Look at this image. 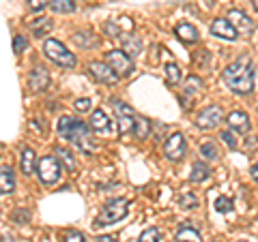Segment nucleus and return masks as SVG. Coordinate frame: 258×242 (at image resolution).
<instances>
[{
  "label": "nucleus",
  "instance_id": "nucleus-1",
  "mask_svg": "<svg viewBox=\"0 0 258 242\" xmlns=\"http://www.w3.org/2000/svg\"><path fill=\"white\" fill-rule=\"evenodd\" d=\"M224 82L237 94H249L254 90V64L247 56H241L224 69Z\"/></svg>",
  "mask_w": 258,
  "mask_h": 242
},
{
  "label": "nucleus",
  "instance_id": "nucleus-2",
  "mask_svg": "<svg viewBox=\"0 0 258 242\" xmlns=\"http://www.w3.org/2000/svg\"><path fill=\"white\" fill-rule=\"evenodd\" d=\"M58 135L64 140L74 142L80 146V150L84 152H93V137H91V129H88L82 120H78L74 116H62L58 120Z\"/></svg>",
  "mask_w": 258,
  "mask_h": 242
},
{
  "label": "nucleus",
  "instance_id": "nucleus-3",
  "mask_svg": "<svg viewBox=\"0 0 258 242\" xmlns=\"http://www.w3.org/2000/svg\"><path fill=\"white\" fill-rule=\"evenodd\" d=\"M127 212H129V199L116 197V199L108 201V204L101 208V212H99V216L95 219L93 225H95V227H106V225L118 223L120 219H125Z\"/></svg>",
  "mask_w": 258,
  "mask_h": 242
},
{
  "label": "nucleus",
  "instance_id": "nucleus-4",
  "mask_svg": "<svg viewBox=\"0 0 258 242\" xmlns=\"http://www.w3.org/2000/svg\"><path fill=\"white\" fill-rule=\"evenodd\" d=\"M43 52L52 62L60 64V67H76V56L71 54L60 41H56V39H45Z\"/></svg>",
  "mask_w": 258,
  "mask_h": 242
},
{
  "label": "nucleus",
  "instance_id": "nucleus-5",
  "mask_svg": "<svg viewBox=\"0 0 258 242\" xmlns=\"http://www.w3.org/2000/svg\"><path fill=\"white\" fill-rule=\"evenodd\" d=\"M60 172H62V167L58 163V157H43L41 161H39V165H37L39 180H41L43 184L56 182L60 178Z\"/></svg>",
  "mask_w": 258,
  "mask_h": 242
},
{
  "label": "nucleus",
  "instance_id": "nucleus-6",
  "mask_svg": "<svg viewBox=\"0 0 258 242\" xmlns=\"http://www.w3.org/2000/svg\"><path fill=\"white\" fill-rule=\"evenodd\" d=\"M106 62L116 71L118 75H129V73L134 71L132 56H127L123 50H110V52L106 54Z\"/></svg>",
  "mask_w": 258,
  "mask_h": 242
},
{
  "label": "nucleus",
  "instance_id": "nucleus-7",
  "mask_svg": "<svg viewBox=\"0 0 258 242\" xmlns=\"http://www.w3.org/2000/svg\"><path fill=\"white\" fill-rule=\"evenodd\" d=\"M114 109H116V116H118V133H120V135L134 133V131H136L134 109L129 107V105H125L123 101H114Z\"/></svg>",
  "mask_w": 258,
  "mask_h": 242
},
{
  "label": "nucleus",
  "instance_id": "nucleus-8",
  "mask_svg": "<svg viewBox=\"0 0 258 242\" xmlns=\"http://www.w3.org/2000/svg\"><path fill=\"white\" fill-rule=\"evenodd\" d=\"M185 150H187V144L183 133H172L164 144V152L170 161H181L185 157Z\"/></svg>",
  "mask_w": 258,
  "mask_h": 242
},
{
  "label": "nucleus",
  "instance_id": "nucleus-9",
  "mask_svg": "<svg viewBox=\"0 0 258 242\" xmlns=\"http://www.w3.org/2000/svg\"><path fill=\"white\" fill-rule=\"evenodd\" d=\"M88 71H91V75L97 79V82H101V84L114 86L118 82V73L110 67L108 62H91V64H88Z\"/></svg>",
  "mask_w": 258,
  "mask_h": 242
},
{
  "label": "nucleus",
  "instance_id": "nucleus-10",
  "mask_svg": "<svg viewBox=\"0 0 258 242\" xmlns=\"http://www.w3.org/2000/svg\"><path fill=\"white\" fill-rule=\"evenodd\" d=\"M222 107L220 105H209V107H205L203 111L198 114V118H196V125L200 127V129H215L217 125L222 123Z\"/></svg>",
  "mask_w": 258,
  "mask_h": 242
},
{
  "label": "nucleus",
  "instance_id": "nucleus-11",
  "mask_svg": "<svg viewBox=\"0 0 258 242\" xmlns=\"http://www.w3.org/2000/svg\"><path fill=\"white\" fill-rule=\"evenodd\" d=\"M211 32L215 37H220V39H224V41H235L237 39V28L232 26V24L228 22V20H224V18H220V20H215L213 24H211Z\"/></svg>",
  "mask_w": 258,
  "mask_h": 242
},
{
  "label": "nucleus",
  "instance_id": "nucleus-12",
  "mask_svg": "<svg viewBox=\"0 0 258 242\" xmlns=\"http://www.w3.org/2000/svg\"><path fill=\"white\" fill-rule=\"evenodd\" d=\"M28 84H30V88L35 92H39V90H45L47 88V84H50V75H47V69L45 67H37L30 71V75H28Z\"/></svg>",
  "mask_w": 258,
  "mask_h": 242
},
{
  "label": "nucleus",
  "instance_id": "nucleus-13",
  "mask_svg": "<svg viewBox=\"0 0 258 242\" xmlns=\"http://www.w3.org/2000/svg\"><path fill=\"white\" fill-rule=\"evenodd\" d=\"M91 129L95 133H101V135H110V118L106 116L103 109H95L91 114Z\"/></svg>",
  "mask_w": 258,
  "mask_h": 242
},
{
  "label": "nucleus",
  "instance_id": "nucleus-14",
  "mask_svg": "<svg viewBox=\"0 0 258 242\" xmlns=\"http://www.w3.org/2000/svg\"><path fill=\"white\" fill-rule=\"evenodd\" d=\"M228 125H230L232 131H237V133H247L249 131V118H247L245 111H230Z\"/></svg>",
  "mask_w": 258,
  "mask_h": 242
},
{
  "label": "nucleus",
  "instance_id": "nucleus-15",
  "mask_svg": "<svg viewBox=\"0 0 258 242\" xmlns=\"http://www.w3.org/2000/svg\"><path fill=\"white\" fill-rule=\"evenodd\" d=\"M174 238H176V242H203V238H200V231L194 227V225H189V223L179 225Z\"/></svg>",
  "mask_w": 258,
  "mask_h": 242
},
{
  "label": "nucleus",
  "instance_id": "nucleus-16",
  "mask_svg": "<svg viewBox=\"0 0 258 242\" xmlns=\"http://www.w3.org/2000/svg\"><path fill=\"white\" fill-rule=\"evenodd\" d=\"M37 157H35V150L32 148H24L22 150V155H20V167H22V172L30 176V174H35V169H37Z\"/></svg>",
  "mask_w": 258,
  "mask_h": 242
},
{
  "label": "nucleus",
  "instance_id": "nucleus-17",
  "mask_svg": "<svg viewBox=\"0 0 258 242\" xmlns=\"http://www.w3.org/2000/svg\"><path fill=\"white\" fill-rule=\"evenodd\" d=\"M174 35L179 37V41L183 43H196L200 35H198V30L191 26V24H179V26L174 28Z\"/></svg>",
  "mask_w": 258,
  "mask_h": 242
},
{
  "label": "nucleus",
  "instance_id": "nucleus-18",
  "mask_svg": "<svg viewBox=\"0 0 258 242\" xmlns=\"http://www.w3.org/2000/svg\"><path fill=\"white\" fill-rule=\"evenodd\" d=\"M134 28L132 18H118L116 22H108L106 24V32H112L114 37H120L123 32H129Z\"/></svg>",
  "mask_w": 258,
  "mask_h": 242
},
{
  "label": "nucleus",
  "instance_id": "nucleus-19",
  "mask_svg": "<svg viewBox=\"0 0 258 242\" xmlns=\"http://www.w3.org/2000/svg\"><path fill=\"white\" fill-rule=\"evenodd\" d=\"M0 191H3V195H9V193L15 191L13 172H11V167H7V165L0 167Z\"/></svg>",
  "mask_w": 258,
  "mask_h": 242
},
{
  "label": "nucleus",
  "instance_id": "nucleus-20",
  "mask_svg": "<svg viewBox=\"0 0 258 242\" xmlns=\"http://www.w3.org/2000/svg\"><path fill=\"white\" fill-rule=\"evenodd\" d=\"M228 20H232L230 24L237 28V32L239 30H243V32H247L249 28H252V24H249V20H247V15L243 13V11H239V9H232L230 13H228Z\"/></svg>",
  "mask_w": 258,
  "mask_h": 242
},
{
  "label": "nucleus",
  "instance_id": "nucleus-21",
  "mask_svg": "<svg viewBox=\"0 0 258 242\" xmlns=\"http://www.w3.org/2000/svg\"><path fill=\"white\" fill-rule=\"evenodd\" d=\"M123 52L127 54V56H140L142 54V41L136 35H129L127 39H123Z\"/></svg>",
  "mask_w": 258,
  "mask_h": 242
},
{
  "label": "nucleus",
  "instance_id": "nucleus-22",
  "mask_svg": "<svg viewBox=\"0 0 258 242\" xmlns=\"http://www.w3.org/2000/svg\"><path fill=\"white\" fill-rule=\"evenodd\" d=\"M209 176H211V169H209L205 163H200V161H196V163L191 165V176H189V182H205Z\"/></svg>",
  "mask_w": 258,
  "mask_h": 242
},
{
  "label": "nucleus",
  "instance_id": "nucleus-23",
  "mask_svg": "<svg viewBox=\"0 0 258 242\" xmlns=\"http://www.w3.org/2000/svg\"><path fill=\"white\" fill-rule=\"evenodd\" d=\"M30 30L35 32L37 37H43V35H47V32L52 30V20L50 18H37V20H32L30 22Z\"/></svg>",
  "mask_w": 258,
  "mask_h": 242
},
{
  "label": "nucleus",
  "instance_id": "nucleus-24",
  "mask_svg": "<svg viewBox=\"0 0 258 242\" xmlns=\"http://www.w3.org/2000/svg\"><path fill=\"white\" fill-rule=\"evenodd\" d=\"M56 152V157H58V161H60V163L64 165V167H67L69 169V172H76V167H78V161L74 159V155H71V152L67 150V148H56L54 150Z\"/></svg>",
  "mask_w": 258,
  "mask_h": 242
},
{
  "label": "nucleus",
  "instance_id": "nucleus-25",
  "mask_svg": "<svg viewBox=\"0 0 258 242\" xmlns=\"http://www.w3.org/2000/svg\"><path fill=\"white\" fill-rule=\"evenodd\" d=\"M203 79L200 77H196V75H189L187 79H185V86H183V92L185 94H189V96H194V94H198L200 90H203Z\"/></svg>",
  "mask_w": 258,
  "mask_h": 242
},
{
  "label": "nucleus",
  "instance_id": "nucleus-26",
  "mask_svg": "<svg viewBox=\"0 0 258 242\" xmlns=\"http://www.w3.org/2000/svg\"><path fill=\"white\" fill-rule=\"evenodd\" d=\"M166 79H168V84H179L181 82V69H179V64L176 62H168L166 64Z\"/></svg>",
  "mask_w": 258,
  "mask_h": 242
},
{
  "label": "nucleus",
  "instance_id": "nucleus-27",
  "mask_svg": "<svg viewBox=\"0 0 258 242\" xmlns=\"http://www.w3.org/2000/svg\"><path fill=\"white\" fill-rule=\"evenodd\" d=\"M138 242H164V236H161V229L157 227H149L140 233Z\"/></svg>",
  "mask_w": 258,
  "mask_h": 242
},
{
  "label": "nucleus",
  "instance_id": "nucleus-28",
  "mask_svg": "<svg viewBox=\"0 0 258 242\" xmlns=\"http://www.w3.org/2000/svg\"><path fill=\"white\" fill-rule=\"evenodd\" d=\"M50 7L54 13H74L76 11V3H71V0H52Z\"/></svg>",
  "mask_w": 258,
  "mask_h": 242
},
{
  "label": "nucleus",
  "instance_id": "nucleus-29",
  "mask_svg": "<svg viewBox=\"0 0 258 242\" xmlns=\"http://www.w3.org/2000/svg\"><path fill=\"white\" fill-rule=\"evenodd\" d=\"M179 206H181V208H185V210L198 208V197L194 195L191 191H185V193H181V197H179Z\"/></svg>",
  "mask_w": 258,
  "mask_h": 242
},
{
  "label": "nucleus",
  "instance_id": "nucleus-30",
  "mask_svg": "<svg viewBox=\"0 0 258 242\" xmlns=\"http://www.w3.org/2000/svg\"><path fill=\"white\" fill-rule=\"evenodd\" d=\"M74 41H76L80 47H93V45H97V39L91 35V32H76V35H74Z\"/></svg>",
  "mask_w": 258,
  "mask_h": 242
},
{
  "label": "nucleus",
  "instance_id": "nucleus-31",
  "mask_svg": "<svg viewBox=\"0 0 258 242\" xmlns=\"http://www.w3.org/2000/svg\"><path fill=\"white\" fill-rule=\"evenodd\" d=\"M200 155H203L205 159H209V161H217V159H220V152H217L215 144H211V142H207V144L200 146Z\"/></svg>",
  "mask_w": 258,
  "mask_h": 242
},
{
  "label": "nucleus",
  "instance_id": "nucleus-32",
  "mask_svg": "<svg viewBox=\"0 0 258 242\" xmlns=\"http://www.w3.org/2000/svg\"><path fill=\"white\" fill-rule=\"evenodd\" d=\"M149 129H151V125H149V120L147 118H136V137L138 140H144V137L149 135Z\"/></svg>",
  "mask_w": 258,
  "mask_h": 242
},
{
  "label": "nucleus",
  "instance_id": "nucleus-33",
  "mask_svg": "<svg viewBox=\"0 0 258 242\" xmlns=\"http://www.w3.org/2000/svg\"><path fill=\"white\" fill-rule=\"evenodd\" d=\"M60 242H86V238H84L82 231L69 229V231H62L60 233Z\"/></svg>",
  "mask_w": 258,
  "mask_h": 242
},
{
  "label": "nucleus",
  "instance_id": "nucleus-34",
  "mask_svg": "<svg viewBox=\"0 0 258 242\" xmlns=\"http://www.w3.org/2000/svg\"><path fill=\"white\" fill-rule=\"evenodd\" d=\"M232 208H235V206H232V199L224 197V195L215 199V210H217V212H222V214H224V212H230Z\"/></svg>",
  "mask_w": 258,
  "mask_h": 242
},
{
  "label": "nucleus",
  "instance_id": "nucleus-35",
  "mask_svg": "<svg viewBox=\"0 0 258 242\" xmlns=\"http://www.w3.org/2000/svg\"><path fill=\"white\" fill-rule=\"evenodd\" d=\"M26 47H28V39L26 37H22V35H15L13 37V52L15 54H22Z\"/></svg>",
  "mask_w": 258,
  "mask_h": 242
},
{
  "label": "nucleus",
  "instance_id": "nucleus-36",
  "mask_svg": "<svg viewBox=\"0 0 258 242\" xmlns=\"http://www.w3.org/2000/svg\"><path fill=\"white\" fill-rule=\"evenodd\" d=\"M47 5H52V0H28V9L30 11H41Z\"/></svg>",
  "mask_w": 258,
  "mask_h": 242
},
{
  "label": "nucleus",
  "instance_id": "nucleus-37",
  "mask_svg": "<svg viewBox=\"0 0 258 242\" xmlns=\"http://www.w3.org/2000/svg\"><path fill=\"white\" fill-rule=\"evenodd\" d=\"M222 140H224V144H226V146H228V148H237V140H235V135H232L230 131H222Z\"/></svg>",
  "mask_w": 258,
  "mask_h": 242
},
{
  "label": "nucleus",
  "instance_id": "nucleus-38",
  "mask_svg": "<svg viewBox=\"0 0 258 242\" xmlns=\"http://www.w3.org/2000/svg\"><path fill=\"white\" fill-rule=\"evenodd\" d=\"M74 107H76L78 111H88V109H91V99H78V101L74 103Z\"/></svg>",
  "mask_w": 258,
  "mask_h": 242
},
{
  "label": "nucleus",
  "instance_id": "nucleus-39",
  "mask_svg": "<svg viewBox=\"0 0 258 242\" xmlns=\"http://www.w3.org/2000/svg\"><path fill=\"white\" fill-rule=\"evenodd\" d=\"M95 242H118L114 236H97V240Z\"/></svg>",
  "mask_w": 258,
  "mask_h": 242
},
{
  "label": "nucleus",
  "instance_id": "nucleus-40",
  "mask_svg": "<svg viewBox=\"0 0 258 242\" xmlns=\"http://www.w3.org/2000/svg\"><path fill=\"white\" fill-rule=\"evenodd\" d=\"M15 219H20V221H28V219H30V214H28V210H22V212L15 214Z\"/></svg>",
  "mask_w": 258,
  "mask_h": 242
},
{
  "label": "nucleus",
  "instance_id": "nucleus-41",
  "mask_svg": "<svg viewBox=\"0 0 258 242\" xmlns=\"http://www.w3.org/2000/svg\"><path fill=\"white\" fill-rule=\"evenodd\" d=\"M252 178L258 182V163H256V165H252Z\"/></svg>",
  "mask_w": 258,
  "mask_h": 242
},
{
  "label": "nucleus",
  "instance_id": "nucleus-42",
  "mask_svg": "<svg viewBox=\"0 0 258 242\" xmlns=\"http://www.w3.org/2000/svg\"><path fill=\"white\" fill-rule=\"evenodd\" d=\"M3 242H13V238H11V236H7V233H5V236H3Z\"/></svg>",
  "mask_w": 258,
  "mask_h": 242
},
{
  "label": "nucleus",
  "instance_id": "nucleus-43",
  "mask_svg": "<svg viewBox=\"0 0 258 242\" xmlns=\"http://www.w3.org/2000/svg\"><path fill=\"white\" fill-rule=\"evenodd\" d=\"M254 7H256V11H258V0H254Z\"/></svg>",
  "mask_w": 258,
  "mask_h": 242
}]
</instances>
